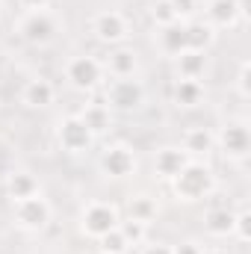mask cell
I'll use <instances>...</instances> for the list:
<instances>
[{
	"label": "cell",
	"mask_w": 251,
	"mask_h": 254,
	"mask_svg": "<svg viewBox=\"0 0 251 254\" xmlns=\"http://www.w3.org/2000/svg\"><path fill=\"white\" fill-rule=\"evenodd\" d=\"M148 18H151V24H154L157 30L172 27V24H181V15L175 12V6H172L169 0H154L151 9H148Z\"/></svg>",
	"instance_id": "cell-24"
},
{
	"label": "cell",
	"mask_w": 251,
	"mask_h": 254,
	"mask_svg": "<svg viewBox=\"0 0 251 254\" xmlns=\"http://www.w3.org/2000/svg\"><path fill=\"white\" fill-rule=\"evenodd\" d=\"M18 36L33 48H48L60 36V18L51 9L24 12V18L18 21Z\"/></svg>",
	"instance_id": "cell-6"
},
{
	"label": "cell",
	"mask_w": 251,
	"mask_h": 254,
	"mask_svg": "<svg viewBox=\"0 0 251 254\" xmlns=\"http://www.w3.org/2000/svg\"><path fill=\"white\" fill-rule=\"evenodd\" d=\"M139 254H172V246L169 243H151V246H142Z\"/></svg>",
	"instance_id": "cell-31"
},
{
	"label": "cell",
	"mask_w": 251,
	"mask_h": 254,
	"mask_svg": "<svg viewBox=\"0 0 251 254\" xmlns=\"http://www.w3.org/2000/svg\"><path fill=\"white\" fill-rule=\"evenodd\" d=\"M104 71L110 77H136L139 54L133 48H127V45H116V48H110V54L104 60Z\"/></svg>",
	"instance_id": "cell-15"
},
{
	"label": "cell",
	"mask_w": 251,
	"mask_h": 254,
	"mask_svg": "<svg viewBox=\"0 0 251 254\" xmlns=\"http://www.w3.org/2000/svg\"><path fill=\"white\" fill-rule=\"evenodd\" d=\"M27 12H39V9H48L51 6V0H18Z\"/></svg>",
	"instance_id": "cell-32"
},
{
	"label": "cell",
	"mask_w": 251,
	"mask_h": 254,
	"mask_svg": "<svg viewBox=\"0 0 251 254\" xmlns=\"http://www.w3.org/2000/svg\"><path fill=\"white\" fill-rule=\"evenodd\" d=\"M104 77H107V71H104V63L98 57L77 54L65 63V80L74 92H83V95L95 92V89L104 86Z\"/></svg>",
	"instance_id": "cell-5"
},
{
	"label": "cell",
	"mask_w": 251,
	"mask_h": 254,
	"mask_svg": "<svg viewBox=\"0 0 251 254\" xmlns=\"http://www.w3.org/2000/svg\"><path fill=\"white\" fill-rule=\"evenodd\" d=\"M184 33H187V48L189 51H210L219 39V30H213L207 21H189L184 24Z\"/></svg>",
	"instance_id": "cell-20"
},
{
	"label": "cell",
	"mask_w": 251,
	"mask_h": 254,
	"mask_svg": "<svg viewBox=\"0 0 251 254\" xmlns=\"http://www.w3.org/2000/svg\"><path fill=\"white\" fill-rule=\"evenodd\" d=\"M101 172L110 178V181H125L130 175H136V154L127 142H113L101 151V160H98Z\"/></svg>",
	"instance_id": "cell-9"
},
{
	"label": "cell",
	"mask_w": 251,
	"mask_h": 254,
	"mask_svg": "<svg viewBox=\"0 0 251 254\" xmlns=\"http://www.w3.org/2000/svg\"><path fill=\"white\" fill-rule=\"evenodd\" d=\"M172 254H204V246L195 243V240H181L172 246Z\"/></svg>",
	"instance_id": "cell-29"
},
{
	"label": "cell",
	"mask_w": 251,
	"mask_h": 254,
	"mask_svg": "<svg viewBox=\"0 0 251 254\" xmlns=\"http://www.w3.org/2000/svg\"><path fill=\"white\" fill-rule=\"evenodd\" d=\"M175 68H178V77H184V80H201L207 71V54L187 48L184 54L175 57Z\"/></svg>",
	"instance_id": "cell-21"
},
{
	"label": "cell",
	"mask_w": 251,
	"mask_h": 254,
	"mask_svg": "<svg viewBox=\"0 0 251 254\" xmlns=\"http://www.w3.org/2000/svg\"><path fill=\"white\" fill-rule=\"evenodd\" d=\"M3 190H6V195H9L12 204H15V201H24V198L39 195V192H42V184H39V178H36L33 172H27V169H12V172L6 175Z\"/></svg>",
	"instance_id": "cell-16"
},
{
	"label": "cell",
	"mask_w": 251,
	"mask_h": 254,
	"mask_svg": "<svg viewBox=\"0 0 251 254\" xmlns=\"http://www.w3.org/2000/svg\"><path fill=\"white\" fill-rule=\"evenodd\" d=\"M204 98H207V89H204L201 80H184V77H178L175 86H172V104L181 107V110H195V107H201Z\"/></svg>",
	"instance_id": "cell-17"
},
{
	"label": "cell",
	"mask_w": 251,
	"mask_h": 254,
	"mask_svg": "<svg viewBox=\"0 0 251 254\" xmlns=\"http://www.w3.org/2000/svg\"><path fill=\"white\" fill-rule=\"evenodd\" d=\"M127 216L136 219V222H142V225H151V222H157V216H160V204H157L154 195L139 192V195H133V198L127 201Z\"/></svg>",
	"instance_id": "cell-22"
},
{
	"label": "cell",
	"mask_w": 251,
	"mask_h": 254,
	"mask_svg": "<svg viewBox=\"0 0 251 254\" xmlns=\"http://www.w3.org/2000/svg\"><path fill=\"white\" fill-rule=\"evenodd\" d=\"M148 228H151V225H142V222H136V219H130V216L119 222V231L125 234V240L130 243V249L145 246V240H148Z\"/></svg>",
	"instance_id": "cell-25"
},
{
	"label": "cell",
	"mask_w": 251,
	"mask_h": 254,
	"mask_svg": "<svg viewBox=\"0 0 251 254\" xmlns=\"http://www.w3.org/2000/svg\"><path fill=\"white\" fill-rule=\"evenodd\" d=\"M216 151L228 163H246L251 154V130L246 119H228L216 130Z\"/></svg>",
	"instance_id": "cell-2"
},
{
	"label": "cell",
	"mask_w": 251,
	"mask_h": 254,
	"mask_svg": "<svg viewBox=\"0 0 251 254\" xmlns=\"http://www.w3.org/2000/svg\"><path fill=\"white\" fill-rule=\"evenodd\" d=\"M231 237L240 243V246H249L251 243V210L243 207V210H234V231Z\"/></svg>",
	"instance_id": "cell-26"
},
{
	"label": "cell",
	"mask_w": 251,
	"mask_h": 254,
	"mask_svg": "<svg viewBox=\"0 0 251 254\" xmlns=\"http://www.w3.org/2000/svg\"><path fill=\"white\" fill-rule=\"evenodd\" d=\"M204 254H228V249H222V246H210V249H204Z\"/></svg>",
	"instance_id": "cell-33"
},
{
	"label": "cell",
	"mask_w": 251,
	"mask_h": 254,
	"mask_svg": "<svg viewBox=\"0 0 251 254\" xmlns=\"http://www.w3.org/2000/svg\"><path fill=\"white\" fill-rule=\"evenodd\" d=\"M0 148H3V139H0Z\"/></svg>",
	"instance_id": "cell-35"
},
{
	"label": "cell",
	"mask_w": 251,
	"mask_h": 254,
	"mask_svg": "<svg viewBox=\"0 0 251 254\" xmlns=\"http://www.w3.org/2000/svg\"><path fill=\"white\" fill-rule=\"evenodd\" d=\"M98 254H104V252H98Z\"/></svg>",
	"instance_id": "cell-36"
},
{
	"label": "cell",
	"mask_w": 251,
	"mask_h": 254,
	"mask_svg": "<svg viewBox=\"0 0 251 254\" xmlns=\"http://www.w3.org/2000/svg\"><path fill=\"white\" fill-rule=\"evenodd\" d=\"M172 6H175V12L181 15V21L187 18V15H192V12H198V0H169Z\"/></svg>",
	"instance_id": "cell-30"
},
{
	"label": "cell",
	"mask_w": 251,
	"mask_h": 254,
	"mask_svg": "<svg viewBox=\"0 0 251 254\" xmlns=\"http://www.w3.org/2000/svg\"><path fill=\"white\" fill-rule=\"evenodd\" d=\"M145 83L139 77H113L107 92H104V101L113 113H139L145 107Z\"/></svg>",
	"instance_id": "cell-3"
},
{
	"label": "cell",
	"mask_w": 251,
	"mask_h": 254,
	"mask_svg": "<svg viewBox=\"0 0 251 254\" xmlns=\"http://www.w3.org/2000/svg\"><path fill=\"white\" fill-rule=\"evenodd\" d=\"M122 222V213L113 201H89L80 210V234L89 240H101L104 234L116 231Z\"/></svg>",
	"instance_id": "cell-4"
},
{
	"label": "cell",
	"mask_w": 251,
	"mask_h": 254,
	"mask_svg": "<svg viewBox=\"0 0 251 254\" xmlns=\"http://www.w3.org/2000/svg\"><path fill=\"white\" fill-rule=\"evenodd\" d=\"M95 139H98V136L83 125V122H80V116H77V113L60 119V125H57V145H60V151L71 154V157H80V154L92 151Z\"/></svg>",
	"instance_id": "cell-8"
},
{
	"label": "cell",
	"mask_w": 251,
	"mask_h": 254,
	"mask_svg": "<svg viewBox=\"0 0 251 254\" xmlns=\"http://www.w3.org/2000/svg\"><path fill=\"white\" fill-rule=\"evenodd\" d=\"M204 21L213 30H234L243 21V3L240 0H207L204 6Z\"/></svg>",
	"instance_id": "cell-11"
},
{
	"label": "cell",
	"mask_w": 251,
	"mask_h": 254,
	"mask_svg": "<svg viewBox=\"0 0 251 254\" xmlns=\"http://www.w3.org/2000/svg\"><path fill=\"white\" fill-rule=\"evenodd\" d=\"M234 89L243 101L251 98V60H243L240 63V71H237V80H234Z\"/></svg>",
	"instance_id": "cell-28"
},
{
	"label": "cell",
	"mask_w": 251,
	"mask_h": 254,
	"mask_svg": "<svg viewBox=\"0 0 251 254\" xmlns=\"http://www.w3.org/2000/svg\"><path fill=\"white\" fill-rule=\"evenodd\" d=\"M77 116L95 136H101L113 127V110L107 107V101H89V104H83V110Z\"/></svg>",
	"instance_id": "cell-19"
},
{
	"label": "cell",
	"mask_w": 251,
	"mask_h": 254,
	"mask_svg": "<svg viewBox=\"0 0 251 254\" xmlns=\"http://www.w3.org/2000/svg\"><path fill=\"white\" fill-rule=\"evenodd\" d=\"M92 33H95V39H98L101 45L116 48V45H125L127 42L130 24H127V18L119 9H104V12H98V15L92 18Z\"/></svg>",
	"instance_id": "cell-10"
},
{
	"label": "cell",
	"mask_w": 251,
	"mask_h": 254,
	"mask_svg": "<svg viewBox=\"0 0 251 254\" xmlns=\"http://www.w3.org/2000/svg\"><path fill=\"white\" fill-rule=\"evenodd\" d=\"M189 160H192V157H189L181 145H166V148H160V151L154 154V175H157L160 181H175Z\"/></svg>",
	"instance_id": "cell-12"
},
{
	"label": "cell",
	"mask_w": 251,
	"mask_h": 254,
	"mask_svg": "<svg viewBox=\"0 0 251 254\" xmlns=\"http://www.w3.org/2000/svg\"><path fill=\"white\" fill-rule=\"evenodd\" d=\"M181 148L187 151L192 160H204V157H210L216 151V133L204 125H192L181 136Z\"/></svg>",
	"instance_id": "cell-14"
},
{
	"label": "cell",
	"mask_w": 251,
	"mask_h": 254,
	"mask_svg": "<svg viewBox=\"0 0 251 254\" xmlns=\"http://www.w3.org/2000/svg\"><path fill=\"white\" fill-rule=\"evenodd\" d=\"M12 219H15V228L27 231V234H39L51 225L54 219V207L51 201L39 192L33 198H24V201H15L12 204Z\"/></svg>",
	"instance_id": "cell-7"
},
{
	"label": "cell",
	"mask_w": 251,
	"mask_h": 254,
	"mask_svg": "<svg viewBox=\"0 0 251 254\" xmlns=\"http://www.w3.org/2000/svg\"><path fill=\"white\" fill-rule=\"evenodd\" d=\"M98 249L104 254H127L130 252V243L125 240V234L116 228V231H110V234H104V237L98 240Z\"/></svg>",
	"instance_id": "cell-27"
},
{
	"label": "cell",
	"mask_w": 251,
	"mask_h": 254,
	"mask_svg": "<svg viewBox=\"0 0 251 254\" xmlns=\"http://www.w3.org/2000/svg\"><path fill=\"white\" fill-rule=\"evenodd\" d=\"M204 231L213 240H228L231 231H234V210H228L225 204L207 207L204 210Z\"/></svg>",
	"instance_id": "cell-18"
},
{
	"label": "cell",
	"mask_w": 251,
	"mask_h": 254,
	"mask_svg": "<svg viewBox=\"0 0 251 254\" xmlns=\"http://www.w3.org/2000/svg\"><path fill=\"white\" fill-rule=\"evenodd\" d=\"M169 184H172V192H175L178 201L198 204V201H204V198H210L216 192V172L204 160H189L181 169V175L175 181H169Z\"/></svg>",
	"instance_id": "cell-1"
},
{
	"label": "cell",
	"mask_w": 251,
	"mask_h": 254,
	"mask_svg": "<svg viewBox=\"0 0 251 254\" xmlns=\"http://www.w3.org/2000/svg\"><path fill=\"white\" fill-rule=\"evenodd\" d=\"M157 45H160V51H163V54H169V57H178V54H184V51H187V33H184V21H181V24H172V27H163V30H157Z\"/></svg>",
	"instance_id": "cell-23"
},
{
	"label": "cell",
	"mask_w": 251,
	"mask_h": 254,
	"mask_svg": "<svg viewBox=\"0 0 251 254\" xmlns=\"http://www.w3.org/2000/svg\"><path fill=\"white\" fill-rule=\"evenodd\" d=\"M0 18H3V0H0Z\"/></svg>",
	"instance_id": "cell-34"
},
{
	"label": "cell",
	"mask_w": 251,
	"mask_h": 254,
	"mask_svg": "<svg viewBox=\"0 0 251 254\" xmlns=\"http://www.w3.org/2000/svg\"><path fill=\"white\" fill-rule=\"evenodd\" d=\"M57 101V86L48 77H33L21 86V104L27 110H48Z\"/></svg>",
	"instance_id": "cell-13"
}]
</instances>
